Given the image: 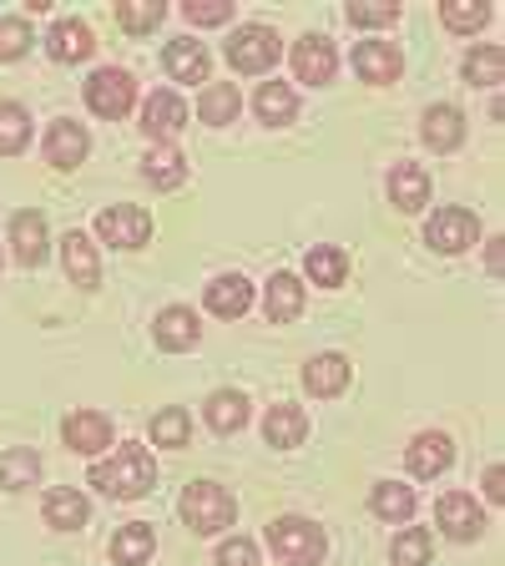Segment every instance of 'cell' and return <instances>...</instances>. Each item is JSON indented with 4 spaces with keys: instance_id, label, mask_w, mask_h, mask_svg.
I'll return each mask as SVG.
<instances>
[{
    "instance_id": "6da1fadb",
    "label": "cell",
    "mask_w": 505,
    "mask_h": 566,
    "mask_svg": "<svg viewBox=\"0 0 505 566\" xmlns=\"http://www.w3.org/2000/svg\"><path fill=\"white\" fill-rule=\"evenodd\" d=\"M157 481V460L147 446H137V440H127V446L112 450V460H96L92 465V485L106 495H117V501H137V495H147Z\"/></svg>"
},
{
    "instance_id": "7a4b0ae2",
    "label": "cell",
    "mask_w": 505,
    "mask_h": 566,
    "mask_svg": "<svg viewBox=\"0 0 505 566\" xmlns=\"http://www.w3.org/2000/svg\"><path fill=\"white\" fill-rule=\"evenodd\" d=\"M263 542H269V552L278 556V562L288 566H318L324 562V552H329V536H324V526L308 516H278L263 526Z\"/></svg>"
},
{
    "instance_id": "3957f363",
    "label": "cell",
    "mask_w": 505,
    "mask_h": 566,
    "mask_svg": "<svg viewBox=\"0 0 505 566\" xmlns=\"http://www.w3.org/2000/svg\"><path fill=\"white\" fill-rule=\"evenodd\" d=\"M177 516L188 521L192 536H218V531H228L238 521V501L218 481H192L182 491V501H177Z\"/></svg>"
},
{
    "instance_id": "277c9868",
    "label": "cell",
    "mask_w": 505,
    "mask_h": 566,
    "mask_svg": "<svg viewBox=\"0 0 505 566\" xmlns=\"http://www.w3.org/2000/svg\"><path fill=\"white\" fill-rule=\"evenodd\" d=\"M278 56H283V41L273 25H238L233 41H228V66L243 71V76H263Z\"/></svg>"
},
{
    "instance_id": "5b68a950",
    "label": "cell",
    "mask_w": 505,
    "mask_h": 566,
    "mask_svg": "<svg viewBox=\"0 0 505 566\" xmlns=\"http://www.w3.org/2000/svg\"><path fill=\"white\" fill-rule=\"evenodd\" d=\"M86 106L106 122H122L131 106H137V82H131V71H122V66L92 71V82H86Z\"/></svg>"
},
{
    "instance_id": "8992f818",
    "label": "cell",
    "mask_w": 505,
    "mask_h": 566,
    "mask_svg": "<svg viewBox=\"0 0 505 566\" xmlns=\"http://www.w3.org/2000/svg\"><path fill=\"white\" fill-rule=\"evenodd\" d=\"M424 243L435 248V253H465V248L481 243V218L471 208H440L424 223Z\"/></svg>"
},
{
    "instance_id": "52a82bcc",
    "label": "cell",
    "mask_w": 505,
    "mask_h": 566,
    "mask_svg": "<svg viewBox=\"0 0 505 566\" xmlns=\"http://www.w3.org/2000/svg\"><path fill=\"white\" fill-rule=\"evenodd\" d=\"M435 521L450 542H481L485 536V511L471 491H445L435 501Z\"/></svg>"
},
{
    "instance_id": "ba28073f",
    "label": "cell",
    "mask_w": 505,
    "mask_h": 566,
    "mask_svg": "<svg viewBox=\"0 0 505 566\" xmlns=\"http://www.w3.org/2000/svg\"><path fill=\"white\" fill-rule=\"evenodd\" d=\"M96 238L112 248H141L152 238V218L131 202H117V208H102L96 212Z\"/></svg>"
},
{
    "instance_id": "9c48e42d",
    "label": "cell",
    "mask_w": 505,
    "mask_h": 566,
    "mask_svg": "<svg viewBox=\"0 0 505 566\" xmlns=\"http://www.w3.org/2000/svg\"><path fill=\"white\" fill-rule=\"evenodd\" d=\"M288 61H294V76L304 86H329L334 71H339V51H334L329 35H304V41H294Z\"/></svg>"
},
{
    "instance_id": "30bf717a",
    "label": "cell",
    "mask_w": 505,
    "mask_h": 566,
    "mask_svg": "<svg viewBox=\"0 0 505 566\" xmlns=\"http://www.w3.org/2000/svg\"><path fill=\"white\" fill-rule=\"evenodd\" d=\"M188 127V102L177 92H152L147 96V106H141V132H147V142H157V147H172V137Z\"/></svg>"
},
{
    "instance_id": "8fae6325",
    "label": "cell",
    "mask_w": 505,
    "mask_h": 566,
    "mask_svg": "<svg viewBox=\"0 0 505 566\" xmlns=\"http://www.w3.org/2000/svg\"><path fill=\"white\" fill-rule=\"evenodd\" d=\"M41 153H46L51 167H61V172H71V167H82L86 153H92V137H86L82 122L71 117H56L46 127V142H41Z\"/></svg>"
},
{
    "instance_id": "7c38bea8",
    "label": "cell",
    "mask_w": 505,
    "mask_h": 566,
    "mask_svg": "<svg viewBox=\"0 0 505 566\" xmlns=\"http://www.w3.org/2000/svg\"><path fill=\"white\" fill-rule=\"evenodd\" d=\"M450 460H455V440L440 436V430H424V436H414L410 450H404V465H410L414 481H435V475H445Z\"/></svg>"
},
{
    "instance_id": "4fadbf2b",
    "label": "cell",
    "mask_w": 505,
    "mask_h": 566,
    "mask_svg": "<svg viewBox=\"0 0 505 566\" xmlns=\"http://www.w3.org/2000/svg\"><path fill=\"white\" fill-rule=\"evenodd\" d=\"M61 440H66V450H76V455H96V450L112 446V420H106L102 410H71L66 424H61Z\"/></svg>"
},
{
    "instance_id": "5bb4252c",
    "label": "cell",
    "mask_w": 505,
    "mask_h": 566,
    "mask_svg": "<svg viewBox=\"0 0 505 566\" xmlns=\"http://www.w3.org/2000/svg\"><path fill=\"white\" fill-rule=\"evenodd\" d=\"M152 339L162 344L167 354H188V349H198V344H202V324H198V314H192V308L172 304V308H162V314H157Z\"/></svg>"
},
{
    "instance_id": "9a60e30c",
    "label": "cell",
    "mask_w": 505,
    "mask_h": 566,
    "mask_svg": "<svg viewBox=\"0 0 505 566\" xmlns=\"http://www.w3.org/2000/svg\"><path fill=\"white\" fill-rule=\"evenodd\" d=\"M354 71H359L369 86H394L404 71V56H400V46H389V41H365V46H354Z\"/></svg>"
},
{
    "instance_id": "2e32d148",
    "label": "cell",
    "mask_w": 505,
    "mask_h": 566,
    "mask_svg": "<svg viewBox=\"0 0 505 566\" xmlns=\"http://www.w3.org/2000/svg\"><path fill=\"white\" fill-rule=\"evenodd\" d=\"M162 66H167V76L172 82H182V86H192V82H208V46L202 41H192V35H177V41H167V51H162Z\"/></svg>"
},
{
    "instance_id": "e0dca14e",
    "label": "cell",
    "mask_w": 505,
    "mask_h": 566,
    "mask_svg": "<svg viewBox=\"0 0 505 566\" xmlns=\"http://www.w3.org/2000/svg\"><path fill=\"white\" fill-rule=\"evenodd\" d=\"M420 137H424V147H435V153H455L460 142H465V112L450 102H435L420 117Z\"/></svg>"
},
{
    "instance_id": "ac0fdd59",
    "label": "cell",
    "mask_w": 505,
    "mask_h": 566,
    "mask_svg": "<svg viewBox=\"0 0 505 566\" xmlns=\"http://www.w3.org/2000/svg\"><path fill=\"white\" fill-rule=\"evenodd\" d=\"M61 269H66V279L76 283V289H96V283H102V259H96L92 238L71 228V233L61 238Z\"/></svg>"
},
{
    "instance_id": "d6986e66",
    "label": "cell",
    "mask_w": 505,
    "mask_h": 566,
    "mask_svg": "<svg viewBox=\"0 0 505 566\" xmlns=\"http://www.w3.org/2000/svg\"><path fill=\"white\" fill-rule=\"evenodd\" d=\"M354 379V365L344 359V354H314L304 365V389L308 395H318V400H329V395H344Z\"/></svg>"
},
{
    "instance_id": "ffe728a7",
    "label": "cell",
    "mask_w": 505,
    "mask_h": 566,
    "mask_svg": "<svg viewBox=\"0 0 505 566\" xmlns=\"http://www.w3.org/2000/svg\"><path fill=\"white\" fill-rule=\"evenodd\" d=\"M263 314L273 324H288V318L304 314V279L298 273H273L269 289H263Z\"/></svg>"
},
{
    "instance_id": "44dd1931",
    "label": "cell",
    "mask_w": 505,
    "mask_h": 566,
    "mask_svg": "<svg viewBox=\"0 0 505 566\" xmlns=\"http://www.w3.org/2000/svg\"><path fill=\"white\" fill-rule=\"evenodd\" d=\"M41 516H46V526H56V531H82L86 521H92V506H86L82 491L56 485V491H46V501H41Z\"/></svg>"
},
{
    "instance_id": "7402d4cb",
    "label": "cell",
    "mask_w": 505,
    "mask_h": 566,
    "mask_svg": "<svg viewBox=\"0 0 505 566\" xmlns=\"http://www.w3.org/2000/svg\"><path fill=\"white\" fill-rule=\"evenodd\" d=\"M253 112H259L263 127H288L298 117V92L288 82H263L253 92Z\"/></svg>"
},
{
    "instance_id": "603a6c76",
    "label": "cell",
    "mask_w": 505,
    "mask_h": 566,
    "mask_svg": "<svg viewBox=\"0 0 505 566\" xmlns=\"http://www.w3.org/2000/svg\"><path fill=\"white\" fill-rule=\"evenodd\" d=\"M202 420H208V430H218V436L243 430L248 424V395L243 389H212L208 405H202Z\"/></svg>"
},
{
    "instance_id": "cb8c5ba5",
    "label": "cell",
    "mask_w": 505,
    "mask_h": 566,
    "mask_svg": "<svg viewBox=\"0 0 505 566\" xmlns=\"http://www.w3.org/2000/svg\"><path fill=\"white\" fill-rule=\"evenodd\" d=\"M304 436H308V415L298 410V405H273V410L263 415V440H269L273 450L304 446Z\"/></svg>"
},
{
    "instance_id": "d4e9b609",
    "label": "cell",
    "mask_w": 505,
    "mask_h": 566,
    "mask_svg": "<svg viewBox=\"0 0 505 566\" xmlns=\"http://www.w3.org/2000/svg\"><path fill=\"white\" fill-rule=\"evenodd\" d=\"M248 304H253V283H248L243 273H218V279L208 283V308L218 318L248 314Z\"/></svg>"
},
{
    "instance_id": "484cf974",
    "label": "cell",
    "mask_w": 505,
    "mask_h": 566,
    "mask_svg": "<svg viewBox=\"0 0 505 566\" xmlns=\"http://www.w3.org/2000/svg\"><path fill=\"white\" fill-rule=\"evenodd\" d=\"M11 248H15V263L35 269L46 259V218L41 212H15L11 218Z\"/></svg>"
},
{
    "instance_id": "4316f807",
    "label": "cell",
    "mask_w": 505,
    "mask_h": 566,
    "mask_svg": "<svg viewBox=\"0 0 505 566\" xmlns=\"http://www.w3.org/2000/svg\"><path fill=\"white\" fill-rule=\"evenodd\" d=\"M389 202L400 212H420L424 202H430V172L414 163H400L389 172Z\"/></svg>"
},
{
    "instance_id": "83f0119b",
    "label": "cell",
    "mask_w": 505,
    "mask_h": 566,
    "mask_svg": "<svg viewBox=\"0 0 505 566\" xmlns=\"http://www.w3.org/2000/svg\"><path fill=\"white\" fill-rule=\"evenodd\" d=\"M152 552H157V531L147 526V521H131V526L112 531V562H117V566L152 562Z\"/></svg>"
},
{
    "instance_id": "f1b7e54d",
    "label": "cell",
    "mask_w": 505,
    "mask_h": 566,
    "mask_svg": "<svg viewBox=\"0 0 505 566\" xmlns=\"http://www.w3.org/2000/svg\"><path fill=\"white\" fill-rule=\"evenodd\" d=\"M304 273L314 279V289H339V283L349 279V253L334 243H318V248H308Z\"/></svg>"
},
{
    "instance_id": "f546056e",
    "label": "cell",
    "mask_w": 505,
    "mask_h": 566,
    "mask_svg": "<svg viewBox=\"0 0 505 566\" xmlns=\"http://www.w3.org/2000/svg\"><path fill=\"white\" fill-rule=\"evenodd\" d=\"M238 112H243V96H238V86H233V82L202 86V96H198V117L208 122V127H233Z\"/></svg>"
},
{
    "instance_id": "4dcf8cb0",
    "label": "cell",
    "mask_w": 505,
    "mask_h": 566,
    "mask_svg": "<svg viewBox=\"0 0 505 566\" xmlns=\"http://www.w3.org/2000/svg\"><path fill=\"white\" fill-rule=\"evenodd\" d=\"M46 51L56 61H86L96 51V41H92V31H86V21H56L46 31Z\"/></svg>"
},
{
    "instance_id": "1f68e13d",
    "label": "cell",
    "mask_w": 505,
    "mask_h": 566,
    "mask_svg": "<svg viewBox=\"0 0 505 566\" xmlns=\"http://www.w3.org/2000/svg\"><path fill=\"white\" fill-rule=\"evenodd\" d=\"M369 511H375L379 521H410L414 516V491L400 481H379L375 491H369Z\"/></svg>"
},
{
    "instance_id": "d6a6232c",
    "label": "cell",
    "mask_w": 505,
    "mask_h": 566,
    "mask_svg": "<svg viewBox=\"0 0 505 566\" xmlns=\"http://www.w3.org/2000/svg\"><path fill=\"white\" fill-rule=\"evenodd\" d=\"M141 177H147L152 188H177V182L188 177V157L177 153V147H152V153L141 157Z\"/></svg>"
},
{
    "instance_id": "836d02e7",
    "label": "cell",
    "mask_w": 505,
    "mask_h": 566,
    "mask_svg": "<svg viewBox=\"0 0 505 566\" xmlns=\"http://www.w3.org/2000/svg\"><path fill=\"white\" fill-rule=\"evenodd\" d=\"M31 147V112L21 102H0V153L15 157Z\"/></svg>"
},
{
    "instance_id": "e575fe53",
    "label": "cell",
    "mask_w": 505,
    "mask_h": 566,
    "mask_svg": "<svg viewBox=\"0 0 505 566\" xmlns=\"http://www.w3.org/2000/svg\"><path fill=\"white\" fill-rule=\"evenodd\" d=\"M430 556H435V536L424 526H410L394 536V546H389V562L394 566H430Z\"/></svg>"
},
{
    "instance_id": "d590c367",
    "label": "cell",
    "mask_w": 505,
    "mask_h": 566,
    "mask_svg": "<svg viewBox=\"0 0 505 566\" xmlns=\"http://www.w3.org/2000/svg\"><path fill=\"white\" fill-rule=\"evenodd\" d=\"M465 82L471 86H501V76H505V51L501 46H475L471 56H465Z\"/></svg>"
},
{
    "instance_id": "8d00e7d4",
    "label": "cell",
    "mask_w": 505,
    "mask_h": 566,
    "mask_svg": "<svg viewBox=\"0 0 505 566\" xmlns=\"http://www.w3.org/2000/svg\"><path fill=\"white\" fill-rule=\"evenodd\" d=\"M35 475H41V455L35 450H6L0 455V485L6 491H25Z\"/></svg>"
},
{
    "instance_id": "74e56055",
    "label": "cell",
    "mask_w": 505,
    "mask_h": 566,
    "mask_svg": "<svg viewBox=\"0 0 505 566\" xmlns=\"http://www.w3.org/2000/svg\"><path fill=\"white\" fill-rule=\"evenodd\" d=\"M440 15H445V25L455 35H475L485 21H491V6H485V0H445Z\"/></svg>"
},
{
    "instance_id": "f35d334b",
    "label": "cell",
    "mask_w": 505,
    "mask_h": 566,
    "mask_svg": "<svg viewBox=\"0 0 505 566\" xmlns=\"http://www.w3.org/2000/svg\"><path fill=\"white\" fill-rule=\"evenodd\" d=\"M192 440V415L188 410H157L152 415V446H188Z\"/></svg>"
},
{
    "instance_id": "ab89813d",
    "label": "cell",
    "mask_w": 505,
    "mask_h": 566,
    "mask_svg": "<svg viewBox=\"0 0 505 566\" xmlns=\"http://www.w3.org/2000/svg\"><path fill=\"white\" fill-rule=\"evenodd\" d=\"M117 21H122V31L147 35L162 25V6L157 0H127V6H117Z\"/></svg>"
},
{
    "instance_id": "60d3db41",
    "label": "cell",
    "mask_w": 505,
    "mask_h": 566,
    "mask_svg": "<svg viewBox=\"0 0 505 566\" xmlns=\"http://www.w3.org/2000/svg\"><path fill=\"white\" fill-rule=\"evenodd\" d=\"M349 21L379 31V25H394V21H400V6H394V0H354V6H349Z\"/></svg>"
},
{
    "instance_id": "b9f144b4",
    "label": "cell",
    "mask_w": 505,
    "mask_h": 566,
    "mask_svg": "<svg viewBox=\"0 0 505 566\" xmlns=\"http://www.w3.org/2000/svg\"><path fill=\"white\" fill-rule=\"evenodd\" d=\"M25 51H31V21L6 15V21H0V61H21Z\"/></svg>"
},
{
    "instance_id": "7bdbcfd3",
    "label": "cell",
    "mask_w": 505,
    "mask_h": 566,
    "mask_svg": "<svg viewBox=\"0 0 505 566\" xmlns=\"http://www.w3.org/2000/svg\"><path fill=\"white\" fill-rule=\"evenodd\" d=\"M182 15H188V25H228L233 21V0H188Z\"/></svg>"
},
{
    "instance_id": "ee69618b",
    "label": "cell",
    "mask_w": 505,
    "mask_h": 566,
    "mask_svg": "<svg viewBox=\"0 0 505 566\" xmlns=\"http://www.w3.org/2000/svg\"><path fill=\"white\" fill-rule=\"evenodd\" d=\"M218 566H259V546L243 542V536H233V542L218 546Z\"/></svg>"
},
{
    "instance_id": "f6af8a7d",
    "label": "cell",
    "mask_w": 505,
    "mask_h": 566,
    "mask_svg": "<svg viewBox=\"0 0 505 566\" xmlns=\"http://www.w3.org/2000/svg\"><path fill=\"white\" fill-rule=\"evenodd\" d=\"M485 501H491V506H501V501H505V471H501V465H491V471H485Z\"/></svg>"
},
{
    "instance_id": "bcb514c9",
    "label": "cell",
    "mask_w": 505,
    "mask_h": 566,
    "mask_svg": "<svg viewBox=\"0 0 505 566\" xmlns=\"http://www.w3.org/2000/svg\"><path fill=\"white\" fill-rule=\"evenodd\" d=\"M501 248H505V243H501V238H491V243H485V263H491V269H495V273H501Z\"/></svg>"
}]
</instances>
